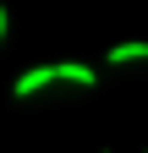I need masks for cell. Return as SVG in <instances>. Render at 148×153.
Masks as SVG:
<instances>
[{"instance_id":"obj_3","label":"cell","mask_w":148,"mask_h":153,"mask_svg":"<svg viewBox=\"0 0 148 153\" xmlns=\"http://www.w3.org/2000/svg\"><path fill=\"white\" fill-rule=\"evenodd\" d=\"M6 27H11V11H6V6H0V38H6Z\"/></svg>"},{"instance_id":"obj_2","label":"cell","mask_w":148,"mask_h":153,"mask_svg":"<svg viewBox=\"0 0 148 153\" xmlns=\"http://www.w3.org/2000/svg\"><path fill=\"white\" fill-rule=\"evenodd\" d=\"M132 60H148V44H115L110 49V66H132Z\"/></svg>"},{"instance_id":"obj_4","label":"cell","mask_w":148,"mask_h":153,"mask_svg":"<svg viewBox=\"0 0 148 153\" xmlns=\"http://www.w3.org/2000/svg\"><path fill=\"white\" fill-rule=\"evenodd\" d=\"M99 153H104V148H99Z\"/></svg>"},{"instance_id":"obj_1","label":"cell","mask_w":148,"mask_h":153,"mask_svg":"<svg viewBox=\"0 0 148 153\" xmlns=\"http://www.w3.org/2000/svg\"><path fill=\"white\" fill-rule=\"evenodd\" d=\"M49 82H77V88H93V82H99V71H93V66H82V60H49V66H28V71L11 82V99H33V93H39V88H49Z\"/></svg>"}]
</instances>
